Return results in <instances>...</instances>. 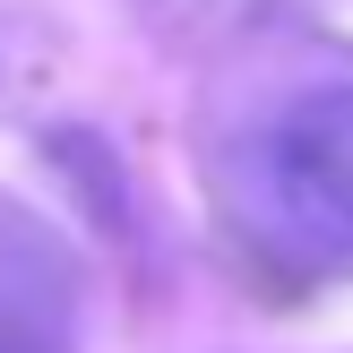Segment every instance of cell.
<instances>
[{
	"label": "cell",
	"instance_id": "3957f363",
	"mask_svg": "<svg viewBox=\"0 0 353 353\" xmlns=\"http://www.w3.org/2000/svg\"><path fill=\"white\" fill-rule=\"evenodd\" d=\"M310 0H138V17H147L155 34H164L172 52H241L259 43V34H285L302 26Z\"/></svg>",
	"mask_w": 353,
	"mask_h": 353
},
{
	"label": "cell",
	"instance_id": "6da1fadb",
	"mask_svg": "<svg viewBox=\"0 0 353 353\" xmlns=\"http://www.w3.org/2000/svg\"><path fill=\"white\" fill-rule=\"evenodd\" d=\"M207 207L250 268L285 285L353 276V43L259 34L224 52L207 95Z\"/></svg>",
	"mask_w": 353,
	"mask_h": 353
},
{
	"label": "cell",
	"instance_id": "7a4b0ae2",
	"mask_svg": "<svg viewBox=\"0 0 353 353\" xmlns=\"http://www.w3.org/2000/svg\"><path fill=\"white\" fill-rule=\"evenodd\" d=\"M0 353H78L69 250L17 199H0Z\"/></svg>",
	"mask_w": 353,
	"mask_h": 353
}]
</instances>
